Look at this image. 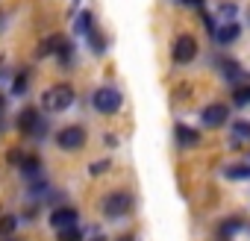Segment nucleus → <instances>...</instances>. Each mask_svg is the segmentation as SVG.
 Returning <instances> with one entry per match:
<instances>
[{
	"label": "nucleus",
	"instance_id": "obj_10",
	"mask_svg": "<svg viewBox=\"0 0 250 241\" xmlns=\"http://www.w3.org/2000/svg\"><path fill=\"white\" fill-rule=\"evenodd\" d=\"M235 39H238V24H224L215 30V41H221V44H229Z\"/></svg>",
	"mask_w": 250,
	"mask_h": 241
},
{
	"label": "nucleus",
	"instance_id": "obj_11",
	"mask_svg": "<svg viewBox=\"0 0 250 241\" xmlns=\"http://www.w3.org/2000/svg\"><path fill=\"white\" fill-rule=\"evenodd\" d=\"M68 47V41L65 39H59V36H53V39H47V41H42V47H39V53L42 56H50V53H62Z\"/></svg>",
	"mask_w": 250,
	"mask_h": 241
},
{
	"label": "nucleus",
	"instance_id": "obj_14",
	"mask_svg": "<svg viewBox=\"0 0 250 241\" xmlns=\"http://www.w3.org/2000/svg\"><path fill=\"white\" fill-rule=\"evenodd\" d=\"M80 226H68V229H59L56 232V241H80Z\"/></svg>",
	"mask_w": 250,
	"mask_h": 241
},
{
	"label": "nucleus",
	"instance_id": "obj_20",
	"mask_svg": "<svg viewBox=\"0 0 250 241\" xmlns=\"http://www.w3.org/2000/svg\"><path fill=\"white\" fill-rule=\"evenodd\" d=\"M21 91H27V74H18V80H15V94H21Z\"/></svg>",
	"mask_w": 250,
	"mask_h": 241
},
{
	"label": "nucleus",
	"instance_id": "obj_16",
	"mask_svg": "<svg viewBox=\"0 0 250 241\" xmlns=\"http://www.w3.org/2000/svg\"><path fill=\"white\" fill-rule=\"evenodd\" d=\"M15 226H18V218H12V215L0 218V235H12V232H15Z\"/></svg>",
	"mask_w": 250,
	"mask_h": 241
},
{
	"label": "nucleus",
	"instance_id": "obj_8",
	"mask_svg": "<svg viewBox=\"0 0 250 241\" xmlns=\"http://www.w3.org/2000/svg\"><path fill=\"white\" fill-rule=\"evenodd\" d=\"M18 127L27 136H42V118H39V112L36 109H24L18 115Z\"/></svg>",
	"mask_w": 250,
	"mask_h": 241
},
{
	"label": "nucleus",
	"instance_id": "obj_6",
	"mask_svg": "<svg viewBox=\"0 0 250 241\" xmlns=\"http://www.w3.org/2000/svg\"><path fill=\"white\" fill-rule=\"evenodd\" d=\"M227 118H229V109H227L224 103H209V106L200 112L203 127H224V124H227Z\"/></svg>",
	"mask_w": 250,
	"mask_h": 241
},
{
	"label": "nucleus",
	"instance_id": "obj_1",
	"mask_svg": "<svg viewBox=\"0 0 250 241\" xmlns=\"http://www.w3.org/2000/svg\"><path fill=\"white\" fill-rule=\"evenodd\" d=\"M74 88L68 85V82H56V85H50V88H44V94H42V106L47 109V112H65L71 103H74Z\"/></svg>",
	"mask_w": 250,
	"mask_h": 241
},
{
	"label": "nucleus",
	"instance_id": "obj_9",
	"mask_svg": "<svg viewBox=\"0 0 250 241\" xmlns=\"http://www.w3.org/2000/svg\"><path fill=\"white\" fill-rule=\"evenodd\" d=\"M21 174H24L30 182L42 180V162H39L36 156H24V159H21Z\"/></svg>",
	"mask_w": 250,
	"mask_h": 241
},
{
	"label": "nucleus",
	"instance_id": "obj_18",
	"mask_svg": "<svg viewBox=\"0 0 250 241\" xmlns=\"http://www.w3.org/2000/svg\"><path fill=\"white\" fill-rule=\"evenodd\" d=\"M232 133H235L238 139H250V124H247V120H235V127H232Z\"/></svg>",
	"mask_w": 250,
	"mask_h": 241
},
{
	"label": "nucleus",
	"instance_id": "obj_17",
	"mask_svg": "<svg viewBox=\"0 0 250 241\" xmlns=\"http://www.w3.org/2000/svg\"><path fill=\"white\" fill-rule=\"evenodd\" d=\"M238 229H241V221H238V218H229V221L221 223V235H224V238L232 235V232H238Z\"/></svg>",
	"mask_w": 250,
	"mask_h": 241
},
{
	"label": "nucleus",
	"instance_id": "obj_24",
	"mask_svg": "<svg viewBox=\"0 0 250 241\" xmlns=\"http://www.w3.org/2000/svg\"><path fill=\"white\" fill-rule=\"evenodd\" d=\"M91 241H106V235H94V238H91Z\"/></svg>",
	"mask_w": 250,
	"mask_h": 241
},
{
	"label": "nucleus",
	"instance_id": "obj_15",
	"mask_svg": "<svg viewBox=\"0 0 250 241\" xmlns=\"http://www.w3.org/2000/svg\"><path fill=\"white\" fill-rule=\"evenodd\" d=\"M227 177L229 180H247L250 177V168L247 165H232V168H227Z\"/></svg>",
	"mask_w": 250,
	"mask_h": 241
},
{
	"label": "nucleus",
	"instance_id": "obj_22",
	"mask_svg": "<svg viewBox=\"0 0 250 241\" xmlns=\"http://www.w3.org/2000/svg\"><path fill=\"white\" fill-rule=\"evenodd\" d=\"M186 6H203V0H183Z\"/></svg>",
	"mask_w": 250,
	"mask_h": 241
},
{
	"label": "nucleus",
	"instance_id": "obj_13",
	"mask_svg": "<svg viewBox=\"0 0 250 241\" xmlns=\"http://www.w3.org/2000/svg\"><path fill=\"white\" fill-rule=\"evenodd\" d=\"M232 103L235 106H247L250 103V85H235L232 88Z\"/></svg>",
	"mask_w": 250,
	"mask_h": 241
},
{
	"label": "nucleus",
	"instance_id": "obj_12",
	"mask_svg": "<svg viewBox=\"0 0 250 241\" xmlns=\"http://www.w3.org/2000/svg\"><path fill=\"white\" fill-rule=\"evenodd\" d=\"M177 141H180L183 147L197 144V141H200V133H197V130H188L186 124H177Z\"/></svg>",
	"mask_w": 250,
	"mask_h": 241
},
{
	"label": "nucleus",
	"instance_id": "obj_19",
	"mask_svg": "<svg viewBox=\"0 0 250 241\" xmlns=\"http://www.w3.org/2000/svg\"><path fill=\"white\" fill-rule=\"evenodd\" d=\"M88 27H91V18L83 12V15L77 18V33H83V36H85V33H88Z\"/></svg>",
	"mask_w": 250,
	"mask_h": 241
},
{
	"label": "nucleus",
	"instance_id": "obj_3",
	"mask_svg": "<svg viewBox=\"0 0 250 241\" xmlns=\"http://www.w3.org/2000/svg\"><path fill=\"white\" fill-rule=\"evenodd\" d=\"M130 209H133V197H130L127 191H112V194L103 200V215H106V218H112V221L124 218Z\"/></svg>",
	"mask_w": 250,
	"mask_h": 241
},
{
	"label": "nucleus",
	"instance_id": "obj_23",
	"mask_svg": "<svg viewBox=\"0 0 250 241\" xmlns=\"http://www.w3.org/2000/svg\"><path fill=\"white\" fill-rule=\"evenodd\" d=\"M118 241H136V235H133V232H127V235H121Z\"/></svg>",
	"mask_w": 250,
	"mask_h": 241
},
{
	"label": "nucleus",
	"instance_id": "obj_7",
	"mask_svg": "<svg viewBox=\"0 0 250 241\" xmlns=\"http://www.w3.org/2000/svg\"><path fill=\"white\" fill-rule=\"evenodd\" d=\"M50 226H56V232L68 229V226H77V209L74 206H56L50 212Z\"/></svg>",
	"mask_w": 250,
	"mask_h": 241
},
{
	"label": "nucleus",
	"instance_id": "obj_5",
	"mask_svg": "<svg viewBox=\"0 0 250 241\" xmlns=\"http://www.w3.org/2000/svg\"><path fill=\"white\" fill-rule=\"evenodd\" d=\"M174 62L177 65H188V62H194V56H197V41H194V36H180L177 41H174Z\"/></svg>",
	"mask_w": 250,
	"mask_h": 241
},
{
	"label": "nucleus",
	"instance_id": "obj_25",
	"mask_svg": "<svg viewBox=\"0 0 250 241\" xmlns=\"http://www.w3.org/2000/svg\"><path fill=\"white\" fill-rule=\"evenodd\" d=\"M0 109H3V97H0Z\"/></svg>",
	"mask_w": 250,
	"mask_h": 241
},
{
	"label": "nucleus",
	"instance_id": "obj_2",
	"mask_svg": "<svg viewBox=\"0 0 250 241\" xmlns=\"http://www.w3.org/2000/svg\"><path fill=\"white\" fill-rule=\"evenodd\" d=\"M91 103H94V109H97V112H103V115H115V112L121 109L124 97H121V91H118V88L103 85V88H97V91L91 94Z\"/></svg>",
	"mask_w": 250,
	"mask_h": 241
},
{
	"label": "nucleus",
	"instance_id": "obj_21",
	"mask_svg": "<svg viewBox=\"0 0 250 241\" xmlns=\"http://www.w3.org/2000/svg\"><path fill=\"white\" fill-rule=\"evenodd\" d=\"M109 168V162H97V165H91V174H100V171H106Z\"/></svg>",
	"mask_w": 250,
	"mask_h": 241
},
{
	"label": "nucleus",
	"instance_id": "obj_4",
	"mask_svg": "<svg viewBox=\"0 0 250 241\" xmlns=\"http://www.w3.org/2000/svg\"><path fill=\"white\" fill-rule=\"evenodd\" d=\"M85 130L80 127V124H71V127H62L59 130V136H56V144L62 147V150H83L85 147Z\"/></svg>",
	"mask_w": 250,
	"mask_h": 241
}]
</instances>
